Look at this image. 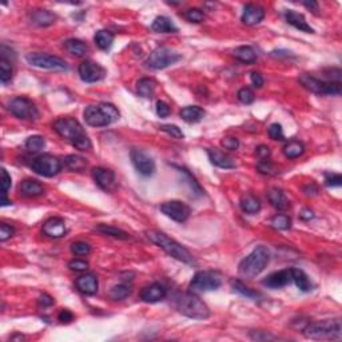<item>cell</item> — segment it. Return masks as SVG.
Instances as JSON below:
<instances>
[{"label": "cell", "mask_w": 342, "mask_h": 342, "mask_svg": "<svg viewBox=\"0 0 342 342\" xmlns=\"http://www.w3.org/2000/svg\"><path fill=\"white\" fill-rule=\"evenodd\" d=\"M52 127L62 138L67 139L68 142H71V145L75 146L78 150L87 151L91 149V140L85 132L81 123L75 118L65 116V118L56 119Z\"/></svg>", "instance_id": "1"}, {"label": "cell", "mask_w": 342, "mask_h": 342, "mask_svg": "<svg viewBox=\"0 0 342 342\" xmlns=\"http://www.w3.org/2000/svg\"><path fill=\"white\" fill-rule=\"evenodd\" d=\"M173 302L176 310L189 318L205 319L210 315V309L194 293H178Z\"/></svg>", "instance_id": "2"}, {"label": "cell", "mask_w": 342, "mask_h": 342, "mask_svg": "<svg viewBox=\"0 0 342 342\" xmlns=\"http://www.w3.org/2000/svg\"><path fill=\"white\" fill-rule=\"evenodd\" d=\"M146 235L149 238L153 244H155L156 246H159L166 254H169L170 257L175 258L178 261L183 262V264L187 265H194V258L193 255L190 254V251L186 248H183L182 245L178 244L176 240L171 239L170 237H167L165 233H160L158 230H149L146 231Z\"/></svg>", "instance_id": "3"}, {"label": "cell", "mask_w": 342, "mask_h": 342, "mask_svg": "<svg viewBox=\"0 0 342 342\" xmlns=\"http://www.w3.org/2000/svg\"><path fill=\"white\" fill-rule=\"evenodd\" d=\"M270 261V251L266 246H257L248 257L242 259L238 271L244 278H255L261 274Z\"/></svg>", "instance_id": "4"}, {"label": "cell", "mask_w": 342, "mask_h": 342, "mask_svg": "<svg viewBox=\"0 0 342 342\" xmlns=\"http://www.w3.org/2000/svg\"><path fill=\"white\" fill-rule=\"evenodd\" d=\"M85 120L91 127H105L119 119V111L114 105L99 103L90 105L85 110Z\"/></svg>", "instance_id": "5"}, {"label": "cell", "mask_w": 342, "mask_h": 342, "mask_svg": "<svg viewBox=\"0 0 342 342\" xmlns=\"http://www.w3.org/2000/svg\"><path fill=\"white\" fill-rule=\"evenodd\" d=\"M305 337L310 339H335L342 338L341 319H326V321L314 322L304 329Z\"/></svg>", "instance_id": "6"}, {"label": "cell", "mask_w": 342, "mask_h": 342, "mask_svg": "<svg viewBox=\"0 0 342 342\" xmlns=\"http://www.w3.org/2000/svg\"><path fill=\"white\" fill-rule=\"evenodd\" d=\"M222 286V275L218 271L214 270H202L198 271L190 281L189 289L190 293L200 294L206 291H214Z\"/></svg>", "instance_id": "7"}, {"label": "cell", "mask_w": 342, "mask_h": 342, "mask_svg": "<svg viewBox=\"0 0 342 342\" xmlns=\"http://www.w3.org/2000/svg\"><path fill=\"white\" fill-rule=\"evenodd\" d=\"M306 90L318 95H339L341 94V83H333V82H325L317 79L309 74H302L298 78Z\"/></svg>", "instance_id": "8"}, {"label": "cell", "mask_w": 342, "mask_h": 342, "mask_svg": "<svg viewBox=\"0 0 342 342\" xmlns=\"http://www.w3.org/2000/svg\"><path fill=\"white\" fill-rule=\"evenodd\" d=\"M180 58H182L180 54H178L171 48L158 47L149 55L146 65L147 67L154 68V70H163V68L175 65L176 62L180 61Z\"/></svg>", "instance_id": "9"}, {"label": "cell", "mask_w": 342, "mask_h": 342, "mask_svg": "<svg viewBox=\"0 0 342 342\" xmlns=\"http://www.w3.org/2000/svg\"><path fill=\"white\" fill-rule=\"evenodd\" d=\"M8 110L12 115L23 120H36L39 111L35 103L26 96H16L8 102Z\"/></svg>", "instance_id": "10"}, {"label": "cell", "mask_w": 342, "mask_h": 342, "mask_svg": "<svg viewBox=\"0 0 342 342\" xmlns=\"http://www.w3.org/2000/svg\"><path fill=\"white\" fill-rule=\"evenodd\" d=\"M26 59L31 66L43 70H51V71H66L68 68L67 63L59 56L54 55L42 54V52H31L26 55Z\"/></svg>", "instance_id": "11"}, {"label": "cell", "mask_w": 342, "mask_h": 342, "mask_svg": "<svg viewBox=\"0 0 342 342\" xmlns=\"http://www.w3.org/2000/svg\"><path fill=\"white\" fill-rule=\"evenodd\" d=\"M31 169L34 170L36 174H39V175L51 178V176L59 174V171L62 170V162L56 156L44 154V155H39L32 160Z\"/></svg>", "instance_id": "12"}, {"label": "cell", "mask_w": 342, "mask_h": 342, "mask_svg": "<svg viewBox=\"0 0 342 342\" xmlns=\"http://www.w3.org/2000/svg\"><path fill=\"white\" fill-rule=\"evenodd\" d=\"M131 162L134 165V167L136 169L140 175L143 176H150L153 175L154 171H155V162L149 154L143 151L140 149H132L131 153Z\"/></svg>", "instance_id": "13"}, {"label": "cell", "mask_w": 342, "mask_h": 342, "mask_svg": "<svg viewBox=\"0 0 342 342\" xmlns=\"http://www.w3.org/2000/svg\"><path fill=\"white\" fill-rule=\"evenodd\" d=\"M160 211L175 222H185L190 215V207L180 200H170L160 205Z\"/></svg>", "instance_id": "14"}, {"label": "cell", "mask_w": 342, "mask_h": 342, "mask_svg": "<svg viewBox=\"0 0 342 342\" xmlns=\"http://www.w3.org/2000/svg\"><path fill=\"white\" fill-rule=\"evenodd\" d=\"M79 76L86 83H95V82L102 81L106 76V70L98 63L91 61H86L81 63L78 68Z\"/></svg>", "instance_id": "15"}, {"label": "cell", "mask_w": 342, "mask_h": 342, "mask_svg": "<svg viewBox=\"0 0 342 342\" xmlns=\"http://www.w3.org/2000/svg\"><path fill=\"white\" fill-rule=\"evenodd\" d=\"M167 295V289L163 286L162 284H151L149 286H146L140 290V299L146 304H155V302H159L162 299L166 298Z\"/></svg>", "instance_id": "16"}, {"label": "cell", "mask_w": 342, "mask_h": 342, "mask_svg": "<svg viewBox=\"0 0 342 342\" xmlns=\"http://www.w3.org/2000/svg\"><path fill=\"white\" fill-rule=\"evenodd\" d=\"M92 178L96 182V185L102 190H106V191L111 190L114 185H115V174H114V171L105 169V167H95V169H92Z\"/></svg>", "instance_id": "17"}, {"label": "cell", "mask_w": 342, "mask_h": 342, "mask_svg": "<svg viewBox=\"0 0 342 342\" xmlns=\"http://www.w3.org/2000/svg\"><path fill=\"white\" fill-rule=\"evenodd\" d=\"M291 281H293V278H291V269L290 270L286 269V270H279L275 271V273H271L270 275L265 278L262 284L270 289H281L285 288V286H288Z\"/></svg>", "instance_id": "18"}, {"label": "cell", "mask_w": 342, "mask_h": 342, "mask_svg": "<svg viewBox=\"0 0 342 342\" xmlns=\"http://www.w3.org/2000/svg\"><path fill=\"white\" fill-rule=\"evenodd\" d=\"M265 17V10L261 6L257 4H246L244 7V12L240 16L242 23L246 26H255V24L261 23Z\"/></svg>", "instance_id": "19"}, {"label": "cell", "mask_w": 342, "mask_h": 342, "mask_svg": "<svg viewBox=\"0 0 342 342\" xmlns=\"http://www.w3.org/2000/svg\"><path fill=\"white\" fill-rule=\"evenodd\" d=\"M43 233L50 238H62L67 233V229H66L65 220L62 218L54 217L50 218L44 222L43 225Z\"/></svg>", "instance_id": "20"}, {"label": "cell", "mask_w": 342, "mask_h": 342, "mask_svg": "<svg viewBox=\"0 0 342 342\" xmlns=\"http://www.w3.org/2000/svg\"><path fill=\"white\" fill-rule=\"evenodd\" d=\"M285 19H286V22H288L290 26H293V27L297 28V30L302 31V32H306V34H313V32H314V30H313L308 24V22H306L305 16L299 14V12H297V11L288 10L285 12Z\"/></svg>", "instance_id": "21"}, {"label": "cell", "mask_w": 342, "mask_h": 342, "mask_svg": "<svg viewBox=\"0 0 342 342\" xmlns=\"http://www.w3.org/2000/svg\"><path fill=\"white\" fill-rule=\"evenodd\" d=\"M207 155L209 159L213 163L214 166L220 167V169H234L235 163L231 159L230 156L225 154L224 151H220L218 149H209L207 150Z\"/></svg>", "instance_id": "22"}, {"label": "cell", "mask_w": 342, "mask_h": 342, "mask_svg": "<svg viewBox=\"0 0 342 342\" xmlns=\"http://www.w3.org/2000/svg\"><path fill=\"white\" fill-rule=\"evenodd\" d=\"M76 288L81 293L87 295H94L99 288L98 278L94 274H86L82 275L76 279Z\"/></svg>", "instance_id": "23"}, {"label": "cell", "mask_w": 342, "mask_h": 342, "mask_svg": "<svg viewBox=\"0 0 342 342\" xmlns=\"http://www.w3.org/2000/svg\"><path fill=\"white\" fill-rule=\"evenodd\" d=\"M19 193L23 197L34 198L39 197L42 194H44V189L41 183L35 179H24L19 186Z\"/></svg>", "instance_id": "24"}, {"label": "cell", "mask_w": 342, "mask_h": 342, "mask_svg": "<svg viewBox=\"0 0 342 342\" xmlns=\"http://www.w3.org/2000/svg\"><path fill=\"white\" fill-rule=\"evenodd\" d=\"M268 198L271 206L278 209V210H286L289 205H290L289 204L288 197H286L284 191H282L281 189H278V187H271V189H269Z\"/></svg>", "instance_id": "25"}, {"label": "cell", "mask_w": 342, "mask_h": 342, "mask_svg": "<svg viewBox=\"0 0 342 342\" xmlns=\"http://www.w3.org/2000/svg\"><path fill=\"white\" fill-rule=\"evenodd\" d=\"M31 21L39 27H47L56 22V15L48 10H36L31 15Z\"/></svg>", "instance_id": "26"}, {"label": "cell", "mask_w": 342, "mask_h": 342, "mask_svg": "<svg viewBox=\"0 0 342 342\" xmlns=\"http://www.w3.org/2000/svg\"><path fill=\"white\" fill-rule=\"evenodd\" d=\"M151 30L154 32H158V34H175V32H178L175 24L171 22V19L166 16L155 17V21L151 24Z\"/></svg>", "instance_id": "27"}, {"label": "cell", "mask_w": 342, "mask_h": 342, "mask_svg": "<svg viewBox=\"0 0 342 342\" xmlns=\"http://www.w3.org/2000/svg\"><path fill=\"white\" fill-rule=\"evenodd\" d=\"M179 115L185 122L198 123L204 119L205 110L199 107V106H187V107L180 110Z\"/></svg>", "instance_id": "28"}, {"label": "cell", "mask_w": 342, "mask_h": 342, "mask_svg": "<svg viewBox=\"0 0 342 342\" xmlns=\"http://www.w3.org/2000/svg\"><path fill=\"white\" fill-rule=\"evenodd\" d=\"M291 278H293V282L297 285V288L304 293H309L313 290L312 281L306 275L305 271L299 270V269H291Z\"/></svg>", "instance_id": "29"}, {"label": "cell", "mask_w": 342, "mask_h": 342, "mask_svg": "<svg viewBox=\"0 0 342 342\" xmlns=\"http://www.w3.org/2000/svg\"><path fill=\"white\" fill-rule=\"evenodd\" d=\"M240 209L248 214H255L261 210V200L253 194H245L240 198Z\"/></svg>", "instance_id": "30"}, {"label": "cell", "mask_w": 342, "mask_h": 342, "mask_svg": "<svg viewBox=\"0 0 342 342\" xmlns=\"http://www.w3.org/2000/svg\"><path fill=\"white\" fill-rule=\"evenodd\" d=\"M65 48L68 54L74 55V56H78V58L85 56L88 51L87 44H86L85 42L79 41V39H68V41H66Z\"/></svg>", "instance_id": "31"}, {"label": "cell", "mask_w": 342, "mask_h": 342, "mask_svg": "<svg viewBox=\"0 0 342 342\" xmlns=\"http://www.w3.org/2000/svg\"><path fill=\"white\" fill-rule=\"evenodd\" d=\"M282 150H284V154L286 158H289V159H295V158H299L302 154L305 153V146H304V143L299 142V140H289V142L285 143Z\"/></svg>", "instance_id": "32"}, {"label": "cell", "mask_w": 342, "mask_h": 342, "mask_svg": "<svg viewBox=\"0 0 342 342\" xmlns=\"http://www.w3.org/2000/svg\"><path fill=\"white\" fill-rule=\"evenodd\" d=\"M234 58L242 63H254L257 61V54L250 46H240L234 50Z\"/></svg>", "instance_id": "33"}, {"label": "cell", "mask_w": 342, "mask_h": 342, "mask_svg": "<svg viewBox=\"0 0 342 342\" xmlns=\"http://www.w3.org/2000/svg\"><path fill=\"white\" fill-rule=\"evenodd\" d=\"M155 81L150 78H142L136 83V91L142 98H151L155 91Z\"/></svg>", "instance_id": "34"}, {"label": "cell", "mask_w": 342, "mask_h": 342, "mask_svg": "<svg viewBox=\"0 0 342 342\" xmlns=\"http://www.w3.org/2000/svg\"><path fill=\"white\" fill-rule=\"evenodd\" d=\"M95 230L103 234V235H109V237L116 238V239H129L130 238V235L126 231L116 229L114 226H110V225H98L95 227Z\"/></svg>", "instance_id": "35"}, {"label": "cell", "mask_w": 342, "mask_h": 342, "mask_svg": "<svg viewBox=\"0 0 342 342\" xmlns=\"http://www.w3.org/2000/svg\"><path fill=\"white\" fill-rule=\"evenodd\" d=\"M94 41H95V44H96L100 50H105L106 51V50H109V48L112 46V42H114V34L107 30H100L95 34Z\"/></svg>", "instance_id": "36"}, {"label": "cell", "mask_w": 342, "mask_h": 342, "mask_svg": "<svg viewBox=\"0 0 342 342\" xmlns=\"http://www.w3.org/2000/svg\"><path fill=\"white\" fill-rule=\"evenodd\" d=\"M65 166L71 171H76V173H81L83 170L87 167V162H86L85 158H82L79 155H67L65 158Z\"/></svg>", "instance_id": "37"}, {"label": "cell", "mask_w": 342, "mask_h": 342, "mask_svg": "<svg viewBox=\"0 0 342 342\" xmlns=\"http://www.w3.org/2000/svg\"><path fill=\"white\" fill-rule=\"evenodd\" d=\"M130 294H131V286L127 284L116 285L109 291V297L114 301H122L127 298Z\"/></svg>", "instance_id": "38"}, {"label": "cell", "mask_w": 342, "mask_h": 342, "mask_svg": "<svg viewBox=\"0 0 342 342\" xmlns=\"http://www.w3.org/2000/svg\"><path fill=\"white\" fill-rule=\"evenodd\" d=\"M231 285H233L234 290L237 291V293H239V294L245 295V297H248V298L257 299V298H259V297H261V294H259L258 291L251 290V289L248 288V286H246L244 282L238 281V279H235V281L231 282Z\"/></svg>", "instance_id": "39"}, {"label": "cell", "mask_w": 342, "mask_h": 342, "mask_svg": "<svg viewBox=\"0 0 342 342\" xmlns=\"http://www.w3.org/2000/svg\"><path fill=\"white\" fill-rule=\"evenodd\" d=\"M270 225L275 230H288L291 227V219L285 214H277L271 218Z\"/></svg>", "instance_id": "40"}, {"label": "cell", "mask_w": 342, "mask_h": 342, "mask_svg": "<svg viewBox=\"0 0 342 342\" xmlns=\"http://www.w3.org/2000/svg\"><path fill=\"white\" fill-rule=\"evenodd\" d=\"M44 146H46V140L41 135H32L26 140V147H27V150H30L31 153L41 151L44 149Z\"/></svg>", "instance_id": "41"}, {"label": "cell", "mask_w": 342, "mask_h": 342, "mask_svg": "<svg viewBox=\"0 0 342 342\" xmlns=\"http://www.w3.org/2000/svg\"><path fill=\"white\" fill-rule=\"evenodd\" d=\"M12 65H11V61L2 58L0 59V81L2 83H7L8 81H11L12 78Z\"/></svg>", "instance_id": "42"}, {"label": "cell", "mask_w": 342, "mask_h": 342, "mask_svg": "<svg viewBox=\"0 0 342 342\" xmlns=\"http://www.w3.org/2000/svg\"><path fill=\"white\" fill-rule=\"evenodd\" d=\"M185 19H186L187 22H190V23H200V22L204 21V12L199 10V8H190V10H187L186 12H185Z\"/></svg>", "instance_id": "43"}, {"label": "cell", "mask_w": 342, "mask_h": 342, "mask_svg": "<svg viewBox=\"0 0 342 342\" xmlns=\"http://www.w3.org/2000/svg\"><path fill=\"white\" fill-rule=\"evenodd\" d=\"M238 99H239V102H242L244 105H250V103L254 102L255 95L250 88L245 87L240 88L239 91H238Z\"/></svg>", "instance_id": "44"}, {"label": "cell", "mask_w": 342, "mask_h": 342, "mask_svg": "<svg viewBox=\"0 0 342 342\" xmlns=\"http://www.w3.org/2000/svg\"><path fill=\"white\" fill-rule=\"evenodd\" d=\"M71 251L75 255L83 257V255L90 254L91 248H90V245L86 244V242H75V244L71 245Z\"/></svg>", "instance_id": "45"}, {"label": "cell", "mask_w": 342, "mask_h": 342, "mask_svg": "<svg viewBox=\"0 0 342 342\" xmlns=\"http://www.w3.org/2000/svg\"><path fill=\"white\" fill-rule=\"evenodd\" d=\"M268 132L269 136H270L273 140H285L282 126L278 125V123H273V125H270V127L268 129Z\"/></svg>", "instance_id": "46"}, {"label": "cell", "mask_w": 342, "mask_h": 342, "mask_svg": "<svg viewBox=\"0 0 342 342\" xmlns=\"http://www.w3.org/2000/svg\"><path fill=\"white\" fill-rule=\"evenodd\" d=\"M257 169L259 173L266 174V175H274V174H277V169H275V166L270 160H261V162L258 163Z\"/></svg>", "instance_id": "47"}, {"label": "cell", "mask_w": 342, "mask_h": 342, "mask_svg": "<svg viewBox=\"0 0 342 342\" xmlns=\"http://www.w3.org/2000/svg\"><path fill=\"white\" fill-rule=\"evenodd\" d=\"M160 130L165 132H167L169 135H171L173 138H176V139H183V132L182 130L178 127V126L175 125H163L160 126Z\"/></svg>", "instance_id": "48"}, {"label": "cell", "mask_w": 342, "mask_h": 342, "mask_svg": "<svg viewBox=\"0 0 342 342\" xmlns=\"http://www.w3.org/2000/svg\"><path fill=\"white\" fill-rule=\"evenodd\" d=\"M14 233L15 230L12 226H8L7 224L0 225V240L2 242H6L7 239H10L14 235Z\"/></svg>", "instance_id": "49"}, {"label": "cell", "mask_w": 342, "mask_h": 342, "mask_svg": "<svg viewBox=\"0 0 342 342\" xmlns=\"http://www.w3.org/2000/svg\"><path fill=\"white\" fill-rule=\"evenodd\" d=\"M11 183H12V180H11V176L8 175L7 170L2 169V195H7Z\"/></svg>", "instance_id": "50"}, {"label": "cell", "mask_w": 342, "mask_h": 342, "mask_svg": "<svg viewBox=\"0 0 342 342\" xmlns=\"http://www.w3.org/2000/svg\"><path fill=\"white\" fill-rule=\"evenodd\" d=\"M325 183L326 186L339 187L342 183V176L339 174H326Z\"/></svg>", "instance_id": "51"}, {"label": "cell", "mask_w": 342, "mask_h": 342, "mask_svg": "<svg viewBox=\"0 0 342 342\" xmlns=\"http://www.w3.org/2000/svg\"><path fill=\"white\" fill-rule=\"evenodd\" d=\"M170 112H171V109H170V106L166 102H163V100L156 102V114H158V116L167 118L170 115Z\"/></svg>", "instance_id": "52"}, {"label": "cell", "mask_w": 342, "mask_h": 342, "mask_svg": "<svg viewBox=\"0 0 342 342\" xmlns=\"http://www.w3.org/2000/svg\"><path fill=\"white\" fill-rule=\"evenodd\" d=\"M68 268L75 271H86L88 269V264L83 259H72L68 262Z\"/></svg>", "instance_id": "53"}, {"label": "cell", "mask_w": 342, "mask_h": 342, "mask_svg": "<svg viewBox=\"0 0 342 342\" xmlns=\"http://www.w3.org/2000/svg\"><path fill=\"white\" fill-rule=\"evenodd\" d=\"M220 143L226 150H237L239 147V140L234 136H226V138L222 139Z\"/></svg>", "instance_id": "54"}, {"label": "cell", "mask_w": 342, "mask_h": 342, "mask_svg": "<svg viewBox=\"0 0 342 342\" xmlns=\"http://www.w3.org/2000/svg\"><path fill=\"white\" fill-rule=\"evenodd\" d=\"M255 154H257V156L261 160H268L269 156L271 155V151H270V149H269L268 146L261 145V146H258V147H257V150H255Z\"/></svg>", "instance_id": "55"}, {"label": "cell", "mask_w": 342, "mask_h": 342, "mask_svg": "<svg viewBox=\"0 0 342 342\" xmlns=\"http://www.w3.org/2000/svg\"><path fill=\"white\" fill-rule=\"evenodd\" d=\"M58 319L62 322V324H70V322L74 319V314H72L70 310L67 309H63L58 315Z\"/></svg>", "instance_id": "56"}, {"label": "cell", "mask_w": 342, "mask_h": 342, "mask_svg": "<svg viewBox=\"0 0 342 342\" xmlns=\"http://www.w3.org/2000/svg\"><path fill=\"white\" fill-rule=\"evenodd\" d=\"M251 83L254 86L255 88H261L264 86V78H262L261 74H258V72H251L250 75Z\"/></svg>", "instance_id": "57"}, {"label": "cell", "mask_w": 342, "mask_h": 342, "mask_svg": "<svg viewBox=\"0 0 342 342\" xmlns=\"http://www.w3.org/2000/svg\"><path fill=\"white\" fill-rule=\"evenodd\" d=\"M55 304L54 298L52 297H50L48 294H43L39 298V305L43 306V308H48V306H52Z\"/></svg>", "instance_id": "58"}, {"label": "cell", "mask_w": 342, "mask_h": 342, "mask_svg": "<svg viewBox=\"0 0 342 342\" xmlns=\"http://www.w3.org/2000/svg\"><path fill=\"white\" fill-rule=\"evenodd\" d=\"M299 218L302 220H310L314 218V213L310 209H302L301 213H299Z\"/></svg>", "instance_id": "59"}, {"label": "cell", "mask_w": 342, "mask_h": 342, "mask_svg": "<svg viewBox=\"0 0 342 342\" xmlns=\"http://www.w3.org/2000/svg\"><path fill=\"white\" fill-rule=\"evenodd\" d=\"M304 6H305L306 8H309L310 11H313L314 14H317V12H318V3H315V2H305V3H304Z\"/></svg>", "instance_id": "60"}, {"label": "cell", "mask_w": 342, "mask_h": 342, "mask_svg": "<svg viewBox=\"0 0 342 342\" xmlns=\"http://www.w3.org/2000/svg\"><path fill=\"white\" fill-rule=\"evenodd\" d=\"M8 205H12V202L7 199V195H2V206H8Z\"/></svg>", "instance_id": "61"}, {"label": "cell", "mask_w": 342, "mask_h": 342, "mask_svg": "<svg viewBox=\"0 0 342 342\" xmlns=\"http://www.w3.org/2000/svg\"><path fill=\"white\" fill-rule=\"evenodd\" d=\"M24 337L23 335H14V337H11V339H12V341H15V339H23Z\"/></svg>", "instance_id": "62"}]
</instances>
